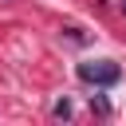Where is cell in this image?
Instances as JSON below:
<instances>
[{
	"label": "cell",
	"mask_w": 126,
	"mask_h": 126,
	"mask_svg": "<svg viewBox=\"0 0 126 126\" xmlns=\"http://www.w3.org/2000/svg\"><path fill=\"white\" fill-rule=\"evenodd\" d=\"M75 75H79L83 83H91V87H114V83L122 79V67H118L114 59H87V63L75 67Z\"/></svg>",
	"instance_id": "6da1fadb"
},
{
	"label": "cell",
	"mask_w": 126,
	"mask_h": 126,
	"mask_svg": "<svg viewBox=\"0 0 126 126\" xmlns=\"http://www.w3.org/2000/svg\"><path fill=\"white\" fill-rule=\"evenodd\" d=\"M122 12H126V0H122Z\"/></svg>",
	"instance_id": "3957f363"
},
{
	"label": "cell",
	"mask_w": 126,
	"mask_h": 126,
	"mask_svg": "<svg viewBox=\"0 0 126 126\" xmlns=\"http://www.w3.org/2000/svg\"><path fill=\"white\" fill-rule=\"evenodd\" d=\"M67 114H71V102H67V98H63V102H55V118H67Z\"/></svg>",
	"instance_id": "7a4b0ae2"
}]
</instances>
